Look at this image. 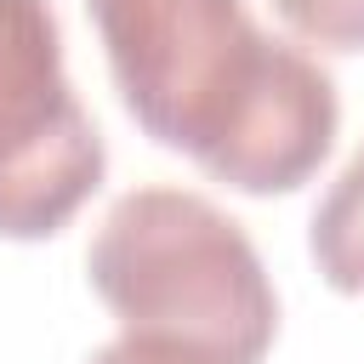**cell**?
<instances>
[{
  "label": "cell",
  "mask_w": 364,
  "mask_h": 364,
  "mask_svg": "<svg viewBox=\"0 0 364 364\" xmlns=\"http://www.w3.org/2000/svg\"><path fill=\"white\" fill-rule=\"evenodd\" d=\"M125 114L239 193H296L330 154V74L245 0H85Z\"/></svg>",
  "instance_id": "6da1fadb"
},
{
  "label": "cell",
  "mask_w": 364,
  "mask_h": 364,
  "mask_svg": "<svg viewBox=\"0 0 364 364\" xmlns=\"http://www.w3.org/2000/svg\"><path fill=\"white\" fill-rule=\"evenodd\" d=\"M85 273L125 336L199 364H262L279 336V296L256 245L228 210L182 188L125 193L102 216Z\"/></svg>",
  "instance_id": "7a4b0ae2"
},
{
  "label": "cell",
  "mask_w": 364,
  "mask_h": 364,
  "mask_svg": "<svg viewBox=\"0 0 364 364\" xmlns=\"http://www.w3.org/2000/svg\"><path fill=\"white\" fill-rule=\"evenodd\" d=\"M102 182V136L63 74L46 0H0V239H51Z\"/></svg>",
  "instance_id": "3957f363"
},
{
  "label": "cell",
  "mask_w": 364,
  "mask_h": 364,
  "mask_svg": "<svg viewBox=\"0 0 364 364\" xmlns=\"http://www.w3.org/2000/svg\"><path fill=\"white\" fill-rule=\"evenodd\" d=\"M307 250H313L330 290L364 296V148L318 199L313 228H307Z\"/></svg>",
  "instance_id": "277c9868"
},
{
  "label": "cell",
  "mask_w": 364,
  "mask_h": 364,
  "mask_svg": "<svg viewBox=\"0 0 364 364\" xmlns=\"http://www.w3.org/2000/svg\"><path fill=\"white\" fill-rule=\"evenodd\" d=\"M290 34L324 51H364V0H273Z\"/></svg>",
  "instance_id": "5b68a950"
},
{
  "label": "cell",
  "mask_w": 364,
  "mask_h": 364,
  "mask_svg": "<svg viewBox=\"0 0 364 364\" xmlns=\"http://www.w3.org/2000/svg\"><path fill=\"white\" fill-rule=\"evenodd\" d=\"M91 364H199V358H188V353H176V347H159V341H142V336H119V341H108Z\"/></svg>",
  "instance_id": "8992f818"
}]
</instances>
